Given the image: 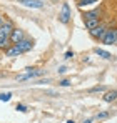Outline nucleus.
<instances>
[{
    "mask_svg": "<svg viewBox=\"0 0 117 123\" xmlns=\"http://www.w3.org/2000/svg\"><path fill=\"white\" fill-rule=\"evenodd\" d=\"M2 25H3V17L0 15V27H2Z\"/></svg>",
    "mask_w": 117,
    "mask_h": 123,
    "instance_id": "obj_21",
    "label": "nucleus"
},
{
    "mask_svg": "<svg viewBox=\"0 0 117 123\" xmlns=\"http://www.w3.org/2000/svg\"><path fill=\"white\" fill-rule=\"evenodd\" d=\"M72 57H74V52H65V55H64L65 60H69V58H72Z\"/></svg>",
    "mask_w": 117,
    "mask_h": 123,
    "instance_id": "obj_18",
    "label": "nucleus"
},
{
    "mask_svg": "<svg viewBox=\"0 0 117 123\" xmlns=\"http://www.w3.org/2000/svg\"><path fill=\"white\" fill-rule=\"evenodd\" d=\"M89 92H90V93H95V92H104V86H102V85H100V86H92Z\"/></svg>",
    "mask_w": 117,
    "mask_h": 123,
    "instance_id": "obj_15",
    "label": "nucleus"
},
{
    "mask_svg": "<svg viewBox=\"0 0 117 123\" xmlns=\"http://www.w3.org/2000/svg\"><path fill=\"white\" fill-rule=\"evenodd\" d=\"M14 27L10 22H5L2 27H0V38H10V33H12Z\"/></svg>",
    "mask_w": 117,
    "mask_h": 123,
    "instance_id": "obj_4",
    "label": "nucleus"
},
{
    "mask_svg": "<svg viewBox=\"0 0 117 123\" xmlns=\"http://www.w3.org/2000/svg\"><path fill=\"white\" fill-rule=\"evenodd\" d=\"M102 42L105 45H114V43H117V30H114V28L107 30L105 35L102 37Z\"/></svg>",
    "mask_w": 117,
    "mask_h": 123,
    "instance_id": "obj_2",
    "label": "nucleus"
},
{
    "mask_svg": "<svg viewBox=\"0 0 117 123\" xmlns=\"http://www.w3.org/2000/svg\"><path fill=\"white\" fill-rule=\"evenodd\" d=\"M17 2L25 7H30V8H42V5H44L40 0H17Z\"/></svg>",
    "mask_w": 117,
    "mask_h": 123,
    "instance_id": "obj_7",
    "label": "nucleus"
},
{
    "mask_svg": "<svg viewBox=\"0 0 117 123\" xmlns=\"http://www.w3.org/2000/svg\"><path fill=\"white\" fill-rule=\"evenodd\" d=\"M17 110L22 111V113H25V111H27V106H25V105H17Z\"/></svg>",
    "mask_w": 117,
    "mask_h": 123,
    "instance_id": "obj_17",
    "label": "nucleus"
},
{
    "mask_svg": "<svg viewBox=\"0 0 117 123\" xmlns=\"http://www.w3.org/2000/svg\"><path fill=\"white\" fill-rule=\"evenodd\" d=\"M17 47H19L20 50L25 53V52H30L32 48H34V40H29V38H23V40L17 43Z\"/></svg>",
    "mask_w": 117,
    "mask_h": 123,
    "instance_id": "obj_6",
    "label": "nucleus"
},
{
    "mask_svg": "<svg viewBox=\"0 0 117 123\" xmlns=\"http://www.w3.org/2000/svg\"><path fill=\"white\" fill-rule=\"evenodd\" d=\"M105 32H107V30H105L102 25H99V27L94 28V30H90V35H92V37H95V38H100V40H102V37L105 35Z\"/></svg>",
    "mask_w": 117,
    "mask_h": 123,
    "instance_id": "obj_9",
    "label": "nucleus"
},
{
    "mask_svg": "<svg viewBox=\"0 0 117 123\" xmlns=\"http://www.w3.org/2000/svg\"><path fill=\"white\" fill-rule=\"evenodd\" d=\"M23 52L20 50L17 45H14V47H8L7 50H5V57H19V55H22Z\"/></svg>",
    "mask_w": 117,
    "mask_h": 123,
    "instance_id": "obj_8",
    "label": "nucleus"
},
{
    "mask_svg": "<svg viewBox=\"0 0 117 123\" xmlns=\"http://www.w3.org/2000/svg\"><path fill=\"white\" fill-rule=\"evenodd\" d=\"M0 48L2 50H7L8 48V38H0Z\"/></svg>",
    "mask_w": 117,
    "mask_h": 123,
    "instance_id": "obj_13",
    "label": "nucleus"
},
{
    "mask_svg": "<svg viewBox=\"0 0 117 123\" xmlns=\"http://www.w3.org/2000/svg\"><path fill=\"white\" fill-rule=\"evenodd\" d=\"M94 53L99 55L100 58H105V60H110V58H112V55H110L109 52H105L104 48H99V47H97V48H94Z\"/></svg>",
    "mask_w": 117,
    "mask_h": 123,
    "instance_id": "obj_10",
    "label": "nucleus"
},
{
    "mask_svg": "<svg viewBox=\"0 0 117 123\" xmlns=\"http://www.w3.org/2000/svg\"><path fill=\"white\" fill-rule=\"evenodd\" d=\"M65 72H67L65 67H60V68H58V73H65Z\"/></svg>",
    "mask_w": 117,
    "mask_h": 123,
    "instance_id": "obj_20",
    "label": "nucleus"
},
{
    "mask_svg": "<svg viewBox=\"0 0 117 123\" xmlns=\"http://www.w3.org/2000/svg\"><path fill=\"white\" fill-rule=\"evenodd\" d=\"M97 0H79V5L84 7V5H90V3H95Z\"/></svg>",
    "mask_w": 117,
    "mask_h": 123,
    "instance_id": "obj_14",
    "label": "nucleus"
},
{
    "mask_svg": "<svg viewBox=\"0 0 117 123\" xmlns=\"http://www.w3.org/2000/svg\"><path fill=\"white\" fill-rule=\"evenodd\" d=\"M107 117H109V113H107V111H102V113H99L95 118H97V120H102V118H107Z\"/></svg>",
    "mask_w": 117,
    "mask_h": 123,
    "instance_id": "obj_16",
    "label": "nucleus"
},
{
    "mask_svg": "<svg viewBox=\"0 0 117 123\" xmlns=\"http://www.w3.org/2000/svg\"><path fill=\"white\" fill-rule=\"evenodd\" d=\"M8 40L12 42V43H15V45L20 43V42L23 40V32H22L20 28H14L12 33H10V38H8Z\"/></svg>",
    "mask_w": 117,
    "mask_h": 123,
    "instance_id": "obj_5",
    "label": "nucleus"
},
{
    "mask_svg": "<svg viewBox=\"0 0 117 123\" xmlns=\"http://www.w3.org/2000/svg\"><path fill=\"white\" fill-rule=\"evenodd\" d=\"M54 2H55V0H54Z\"/></svg>",
    "mask_w": 117,
    "mask_h": 123,
    "instance_id": "obj_23",
    "label": "nucleus"
},
{
    "mask_svg": "<svg viewBox=\"0 0 117 123\" xmlns=\"http://www.w3.org/2000/svg\"><path fill=\"white\" fill-rule=\"evenodd\" d=\"M10 98H12V93H10V92L0 93V102H10Z\"/></svg>",
    "mask_w": 117,
    "mask_h": 123,
    "instance_id": "obj_12",
    "label": "nucleus"
},
{
    "mask_svg": "<svg viewBox=\"0 0 117 123\" xmlns=\"http://www.w3.org/2000/svg\"><path fill=\"white\" fill-rule=\"evenodd\" d=\"M67 123H75V122H74V120H69V122H67Z\"/></svg>",
    "mask_w": 117,
    "mask_h": 123,
    "instance_id": "obj_22",
    "label": "nucleus"
},
{
    "mask_svg": "<svg viewBox=\"0 0 117 123\" xmlns=\"http://www.w3.org/2000/svg\"><path fill=\"white\" fill-rule=\"evenodd\" d=\"M116 98H117V90H112V92H107V93L104 95V102H107V103L114 102Z\"/></svg>",
    "mask_w": 117,
    "mask_h": 123,
    "instance_id": "obj_11",
    "label": "nucleus"
},
{
    "mask_svg": "<svg viewBox=\"0 0 117 123\" xmlns=\"http://www.w3.org/2000/svg\"><path fill=\"white\" fill-rule=\"evenodd\" d=\"M84 22H85V27L89 30H94L95 27H99V13L97 12H89L84 15Z\"/></svg>",
    "mask_w": 117,
    "mask_h": 123,
    "instance_id": "obj_1",
    "label": "nucleus"
},
{
    "mask_svg": "<svg viewBox=\"0 0 117 123\" xmlns=\"http://www.w3.org/2000/svg\"><path fill=\"white\" fill-rule=\"evenodd\" d=\"M58 20H60V23H64V25L69 23V20H70V7H69V3H64V5H62Z\"/></svg>",
    "mask_w": 117,
    "mask_h": 123,
    "instance_id": "obj_3",
    "label": "nucleus"
},
{
    "mask_svg": "<svg viewBox=\"0 0 117 123\" xmlns=\"http://www.w3.org/2000/svg\"><path fill=\"white\" fill-rule=\"evenodd\" d=\"M58 85H60V86H69V85H70V82H69V80H62Z\"/></svg>",
    "mask_w": 117,
    "mask_h": 123,
    "instance_id": "obj_19",
    "label": "nucleus"
}]
</instances>
